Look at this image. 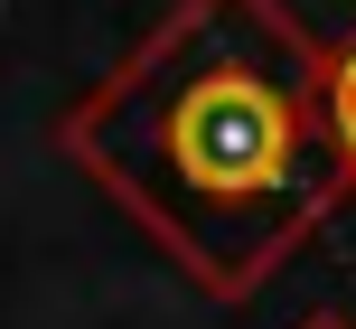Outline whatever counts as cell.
<instances>
[{
  "label": "cell",
  "mask_w": 356,
  "mask_h": 329,
  "mask_svg": "<svg viewBox=\"0 0 356 329\" xmlns=\"http://www.w3.org/2000/svg\"><path fill=\"white\" fill-rule=\"evenodd\" d=\"M56 151L207 301H253L356 198L328 132V38L282 0H169L66 104Z\"/></svg>",
  "instance_id": "cell-1"
},
{
  "label": "cell",
  "mask_w": 356,
  "mask_h": 329,
  "mask_svg": "<svg viewBox=\"0 0 356 329\" xmlns=\"http://www.w3.org/2000/svg\"><path fill=\"white\" fill-rule=\"evenodd\" d=\"M328 132H338V160H347V188H356V29L328 38Z\"/></svg>",
  "instance_id": "cell-2"
},
{
  "label": "cell",
  "mask_w": 356,
  "mask_h": 329,
  "mask_svg": "<svg viewBox=\"0 0 356 329\" xmlns=\"http://www.w3.org/2000/svg\"><path fill=\"white\" fill-rule=\"evenodd\" d=\"M309 329H347V320H309Z\"/></svg>",
  "instance_id": "cell-3"
}]
</instances>
